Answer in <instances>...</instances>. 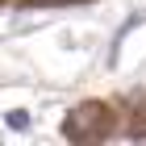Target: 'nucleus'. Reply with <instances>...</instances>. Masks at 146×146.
I'll return each mask as SVG.
<instances>
[{
  "label": "nucleus",
  "mask_w": 146,
  "mask_h": 146,
  "mask_svg": "<svg viewBox=\"0 0 146 146\" xmlns=\"http://www.w3.org/2000/svg\"><path fill=\"white\" fill-rule=\"evenodd\" d=\"M25 125H29V113H25V109H13L9 113V129H25Z\"/></svg>",
  "instance_id": "nucleus-1"
}]
</instances>
